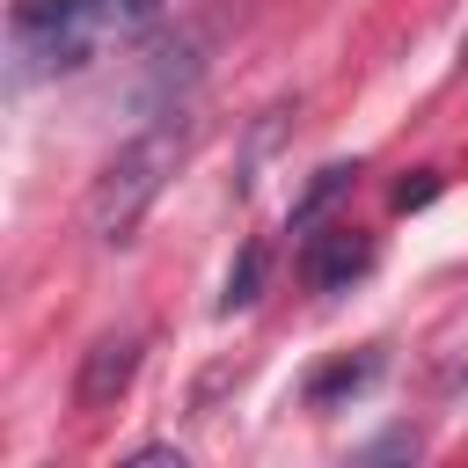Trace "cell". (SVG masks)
I'll return each mask as SVG.
<instances>
[{
    "label": "cell",
    "mask_w": 468,
    "mask_h": 468,
    "mask_svg": "<svg viewBox=\"0 0 468 468\" xmlns=\"http://www.w3.org/2000/svg\"><path fill=\"white\" fill-rule=\"evenodd\" d=\"M161 15V0H15V80L44 73H80L102 44L139 37Z\"/></svg>",
    "instance_id": "cell-1"
},
{
    "label": "cell",
    "mask_w": 468,
    "mask_h": 468,
    "mask_svg": "<svg viewBox=\"0 0 468 468\" xmlns=\"http://www.w3.org/2000/svg\"><path fill=\"white\" fill-rule=\"evenodd\" d=\"M183 154H190V110H161L146 132H132L110 161H102V176H95V190H88V234L102 241V249H117V241H132V227L146 219V205L168 190V176L183 168Z\"/></svg>",
    "instance_id": "cell-2"
},
{
    "label": "cell",
    "mask_w": 468,
    "mask_h": 468,
    "mask_svg": "<svg viewBox=\"0 0 468 468\" xmlns=\"http://www.w3.org/2000/svg\"><path fill=\"white\" fill-rule=\"evenodd\" d=\"M139 351H146V336H139V329H110V336H95V344L80 351L73 402H80V410H110V402L132 388V373H139Z\"/></svg>",
    "instance_id": "cell-3"
},
{
    "label": "cell",
    "mask_w": 468,
    "mask_h": 468,
    "mask_svg": "<svg viewBox=\"0 0 468 468\" xmlns=\"http://www.w3.org/2000/svg\"><path fill=\"white\" fill-rule=\"evenodd\" d=\"M373 271V241L358 234V227H322V234H307V249H300V278L314 285V292H344V285H358Z\"/></svg>",
    "instance_id": "cell-4"
},
{
    "label": "cell",
    "mask_w": 468,
    "mask_h": 468,
    "mask_svg": "<svg viewBox=\"0 0 468 468\" xmlns=\"http://www.w3.org/2000/svg\"><path fill=\"white\" fill-rule=\"evenodd\" d=\"M380 380V351H358V358H336L307 380V402H344V395H366Z\"/></svg>",
    "instance_id": "cell-5"
},
{
    "label": "cell",
    "mask_w": 468,
    "mask_h": 468,
    "mask_svg": "<svg viewBox=\"0 0 468 468\" xmlns=\"http://www.w3.org/2000/svg\"><path fill=\"white\" fill-rule=\"evenodd\" d=\"M351 183H358V161H329V168H314V183H307V190H300V205H292V234H307V227H314V219H322Z\"/></svg>",
    "instance_id": "cell-6"
},
{
    "label": "cell",
    "mask_w": 468,
    "mask_h": 468,
    "mask_svg": "<svg viewBox=\"0 0 468 468\" xmlns=\"http://www.w3.org/2000/svg\"><path fill=\"white\" fill-rule=\"evenodd\" d=\"M256 292H263V241H249V249H241V263L227 271L219 314H241V307H256Z\"/></svg>",
    "instance_id": "cell-7"
},
{
    "label": "cell",
    "mask_w": 468,
    "mask_h": 468,
    "mask_svg": "<svg viewBox=\"0 0 468 468\" xmlns=\"http://www.w3.org/2000/svg\"><path fill=\"white\" fill-rule=\"evenodd\" d=\"M431 197H439V176H431V168H417V176L395 183V212H417V205H431Z\"/></svg>",
    "instance_id": "cell-8"
},
{
    "label": "cell",
    "mask_w": 468,
    "mask_h": 468,
    "mask_svg": "<svg viewBox=\"0 0 468 468\" xmlns=\"http://www.w3.org/2000/svg\"><path fill=\"white\" fill-rule=\"evenodd\" d=\"M132 461H139V468H183V446H139Z\"/></svg>",
    "instance_id": "cell-9"
}]
</instances>
